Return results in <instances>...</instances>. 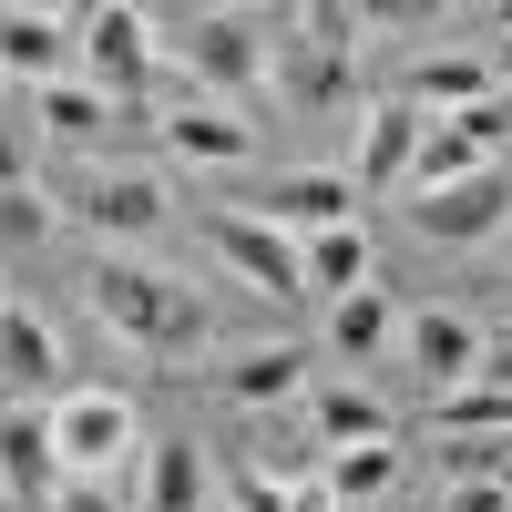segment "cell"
Listing matches in <instances>:
<instances>
[{
  "label": "cell",
  "instance_id": "obj_36",
  "mask_svg": "<svg viewBox=\"0 0 512 512\" xmlns=\"http://www.w3.org/2000/svg\"><path fill=\"white\" fill-rule=\"evenodd\" d=\"M492 482H502V492H512V441H502V472H492Z\"/></svg>",
  "mask_w": 512,
  "mask_h": 512
},
{
  "label": "cell",
  "instance_id": "obj_19",
  "mask_svg": "<svg viewBox=\"0 0 512 512\" xmlns=\"http://www.w3.org/2000/svg\"><path fill=\"white\" fill-rule=\"evenodd\" d=\"M144 492H134V512H205V492H216V472H205V451L195 441H144Z\"/></svg>",
  "mask_w": 512,
  "mask_h": 512
},
{
  "label": "cell",
  "instance_id": "obj_12",
  "mask_svg": "<svg viewBox=\"0 0 512 512\" xmlns=\"http://www.w3.org/2000/svg\"><path fill=\"white\" fill-rule=\"evenodd\" d=\"M62 441H52V410H0V502L11 512H52L62 492Z\"/></svg>",
  "mask_w": 512,
  "mask_h": 512
},
{
  "label": "cell",
  "instance_id": "obj_38",
  "mask_svg": "<svg viewBox=\"0 0 512 512\" xmlns=\"http://www.w3.org/2000/svg\"><path fill=\"white\" fill-rule=\"evenodd\" d=\"M502 297H512V267H502Z\"/></svg>",
  "mask_w": 512,
  "mask_h": 512
},
{
  "label": "cell",
  "instance_id": "obj_14",
  "mask_svg": "<svg viewBox=\"0 0 512 512\" xmlns=\"http://www.w3.org/2000/svg\"><path fill=\"white\" fill-rule=\"evenodd\" d=\"M154 134H164V154H185V164H246L256 154V123L236 103H205V93H175Z\"/></svg>",
  "mask_w": 512,
  "mask_h": 512
},
{
  "label": "cell",
  "instance_id": "obj_6",
  "mask_svg": "<svg viewBox=\"0 0 512 512\" xmlns=\"http://www.w3.org/2000/svg\"><path fill=\"white\" fill-rule=\"evenodd\" d=\"M205 246H216V267H236L246 287L267 297H308V267H297V236H277L267 216H246V205H205Z\"/></svg>",
  "mask_w": 512,
  "mask_h": 512
},
{
  "label": "cell",
  "instance_id": "obj_15",
  "mask_svg": "<svg viewBox=\"0 0 512 512\" xmlns=\"http://www.w3.org/2000/svg\"><path fill=\"white\" fill-rule=\"evenodd\" d=\"M308 420H318V451L338 461V451H369V441H400V410L379 400V390H359V379H318L308 390Z\"/></svg>",
  "mask_w": 512,
  "mask_h": 512
},
{
  "label": "cell",
  "instance_id": "obj_39",
  "mask_svg": "<svg viewBox=\"0 0 512 512\" xmlns=\"http://www.w3.org/2000/svg\"><path fill=\"white\" fill-rule=\"evenodd\" d=\"M0 308H11V287H0Z\"/></svg>",
  "mask_w": 512,
  "mask_h": 512
},
{
  "label": "cell",
  "instance_id": "obj_37",
  "mask_svg": "<svg viewBox=\"0 0 512 512\" xmlns=\"http://www.w3.org/2000/svg\"><path fill=\"white\" fill-rule=\"evenodd\" d=\"M492 31H512V0H502V11H492Z\"/></svg>",
  "mask_w": 512,
  "mask_h": 512
},
{
  "label": "cell",
  "instance_id": "obj_3",
  "mask_svg": "<svg viewBox=\"0 0 512 512\" xmlns=\"http://www.w3.org/2000/svg\"><path fill=\"white\" fill-rule=\"evenodd\" d=\"M82 82H93V93H113L123 113H144V93L164 82L154 11H134V0H103V11H82Z\"/></svg>",
  "mask_w": 512,
  "mask_h": 512
},
{
  "label": "cell",
  "instance_id": "obj_18",
  "mask_svg": "<svg viewBox=\"0 0 512 512\" xmlns=\"http://www.w3.org/2000/svg\"><path fill=\"white\" fill-rule=\"evenodd\" d=\"M502 93V62L492 52H431L410 72V113H431V123H451V113H472V103H492Z\"/></svg>",
  "mask_w": 512,
  "mask_h": 512
},
{
  "label": "cell",
  "instance_id": "obj_35",
  "mask_svg": "<svg viewBox=\"0 0 512 512\" xmlns=\"http://www.w3.org/2000/svg\"><path fill=\"white\" fill-rule=\"evenodd\" d=\"M11 113H21V93H11V82H0V123H11Z\"/></svg>",
  "mask_w": 512,
  "mask_h": 512
},
{
  "label": "cell",
  "instance_id": "obj_20",
  "mask_svg": "<svg viewBox=\"0 0 512 512\" xmlns=\"http://www.w3.org/2000/svg\"><path fill=\"white\" fill-rule=\"evenodd\" d=\"M31 123H41V134H62V144H103L113 123H134V113L72 72V82H52V93H31Z\"/></svg>",
  "mask_w": 512,
  "mask_h": 512
},
{
  "label": "cell",
  "instance_id": "obj_2",
  "mask_svg": "<svg viewBox=\"0 0 512 512\" xmlns=\"http://www.w3.org/2000/svg\"><path fill=\"white\" fill-rule=\"evenodd\" d=\"M154 52H164V72H185V93L246 113V103H267L277 31L256 11H154Z\"/></svg>",
  "mask_w": 512,
  "mask_h": 512
},
{
  "label": "cell",
  "instance_id": "obj_5",
  "mask_svg": "<svg viewBox=\"0 0 512 512\" xmlns=\"http://www.w3.org/2000/svg\"><path fill=\"white\" fill-rule=\"evenodd\" d=\"M52 441H62L72 482H103L113 461H144V420L123 390H72V400H52Z\"/></svg>",
  "mask_w": 512,
  "mask_h": 512
},
{
  "label": "cell",
  "instance_id": "obj_27",
  "mask_svg": "<svg viewBox=\"0 0 512 512\" xmlns=\"http://www.w3.org/2000/svg\"><path fill=\"white\" fill-rule=\"evenodd\" d=\"M52 226H62V205L41 195V185H11V195H0V246H41Z\"/></svg>",
  "mask_w": 512,
  "mask_h": 512
},
{
  "label": "cell",
  "instance_id": "obj_1",
  "mask_svg": "<svg viewBox=\"0 0 512 512\" xmlns=\"http://www.w3.org/2000/svg\"><path fill=\"white\" fill-rule=\"evenodd\" d=\"M82 297H93V318L123 338V349H144V359H205V297L175 277V267H154V256H93L82 267Z\"/></svg>",
  "mask_w": 512,
  "mask_h": 512
},
{
  "label": "cell",
  "instance_id": "obj_34",
  "mask_svg": "<svg viewBox=\"0 0 512 512\" xmlns=\"http://www.w3.org/2000/svg\"><path fill=\"white\" fill-rule=\"evenodd\" d=\"M482 379H492V390H512V328H502V338H482Z\"/></svg>",
  "mask_w": 512,
  "mask_h": 512
},
{
  "label": "cell",
  "instance_id": "obj_17",
  "mask_svg": "<svg viewBox=\"0 0 512 512\" xmlns=\"http://www.w3.org/2000/svg\"><path fill=\"white\" fill-rule=\"evenodd\" d=\"M52 369H62V338H52V318L41 308H0V390H11V410H31L41 390H52Z\"/></svg>",
  "mask_w": 512,
  "mask_h": 512
},
{
  "label": "cell",
  "instance_id": "obj_32",
  "mask_svg": "<svg viewBox=\"0 0 512 512\" xmlns=\"http://www.w3.org/2000/svg\"><path fill=\"white\" fill-rule=\"evenodd\" d=\"M441 512H512V492H502V482H451Z\"/></svg>",
  "mask_w": 512,
  "mask_h": 512
},
{
  "label": "cell",
  "instance_id": "obj_28",
  "mask_svg": "<svg viewBox=\"0 0 512 512\" xmlns=\"http://www.w3.org/2000/svg\"><path fill=\"white\" fill-rule=\"evenodd\" d=\"M31 164H41V123H31V103H21L11 123H0V195L31 185Z\"/></svg>",
  "mask_w": 512,
  "mask_h": 512
},
{
  "label": "cell",
  "instance_id": "obj_10",
  "mask_svg": "<svg viewBox=\"0 0 512 512\" xmlns=\"http://www.w3.org/2000/svg\"><path fill=\"white\" fill-rule=\"evenodd\" d=\"M267 93H277L287 113H349V93H359V62L318 52V41L297 31V11H287V21H277V52H267Z\"/></svg>",
  "mask_w": 512,
  "mask_h": 512
},
{
  "label": "cell",
  "instance_id": "obj_7",
  "mask_svg": "<svg viewBox=\"0 0 512 512\" xmlns=\"http://www.w3.org/2000/svg\"><path fill=\"white\" fill-rule=\"evenodd\" d=\"M205 390L226 410H287V400H308L318 379H308V349H297V338H256V349H216L205 359Z\"/></svg>",
  "mask_w": 512,
  "mask_h": 512
},
{
  "label": "cell",
  "instance_id": "obj_24",
  "mask_svg": "<svg viewBox=\"0 0 512 512\" xmlns=\"http://www.w3.org/2000/svg\"><path fill=\"white\" fill-rule=\"evenodd\" d=\"M390 297H379V287H359V297H338V308H328V349L338 359H349V369H369L379 349H390Z\"/></svg>",
  "mask_w": 512,
  "mask_h": 512
},
{
  "label": "cell",
  "instance_id": "obj_30",
  "mask_svg": "<svg viewBox=\"0 0 512 512\" xmlns=\"http://www.w3.org/2000/svg\"><path fill=\"white\" fill-rule=\"evenodd\" d=\"M451 123H461L482 154H502V144H512V93H492V103H472V113H451Z\"/></svg>",
  "mask_w": 512,
  "mask_h": 512
},
{
  "label": "cell",
  "instance_id": "obj_22",
  "mask_svg": "<svg viewBox=\"0 0 512 512\" xmlns=\"http://www.w3.org/2000/svg\"><path fill=\"white\" fill-rule=\"evenodd\" d=\"M400 482H410V451H400V441H369V451H338V461H328V492L349 502V512H359V502H390Z\"/></svg>",
  "mask_w": 512,
  "mask_h": 512
},
{
  "label": "cell",
  "instance_id": "obj_29",
  "mask_svg": "<svg viewBox=\"0 0 512 512\" xmlns=\"http://www.w3.org/2000/svg\"><path fill=\"white\" fill-rule=\"evenodd\" d=\"M226 512H287V482H267L256 461H236L226 472Z\"/></svg>",
  "mask_w": 512,
  "mask_h": 512
},
{
  "label": "cell",
  "instance_id": "obj_9",
  "mask_svg": "<svg viewBox=\"0 0 512 512\" xmlns=\"http://www.w3.org/2000/svg\"><path fill=\"white\" fill-rule=\"evenodd\" d=\"M246 216H267L277 236H328V226H359V175L297 164V175H267V195H246Z\"/></svg>",
  "mask_w": 512,
  "mask_h": 512
},
{
  "label": "cell",
  "instance_id": "obj_25",
  "mask_svg": "<svg viewBox=\"0 0 512 512\" xmlns=\"http://www.w3.org/2000/svg\"><path fill=\"white\" fill-rule=\"evenodd\" d=\"M482 144L472 134H461V123H431V134H420V164H410V195H441V185H472L482 175Z\"/></svg>",
  "mask_w": 512,
  "mask_h": 512
},
{
  "label": "cell",
  "instance_id": "obj_23",
  "mask_svg": "<svg viewBox=\"0 0 512 512\" xmlns=\"http://www.w3.org/2000/svg\"><path fill=\"white\" fill-rule=\"evenodd\" d=\"M431 431H441V441H512V390H492V379H472V390L431 400Z\"/></svg>",
  "mask_w": 512,
  "mask_h": 512
},
{
  "label": "cell",
  "instance_id": "obj_16",
  "mask_svg": "<svg viewBox=\"0 0 512 512\" xmlns=\"http://www.w3.org/2000/svg\"><path fill=\"white\" fill-rule=\"evenodd\" d=\"M420 134H431V113H410V103H369V113H359V195L410 185Z\"/></svg>",
  "mask_w": 512,
  "mask_h": 512
},
{
  "label": "cell",
  "instance_id": "obj_21",
  "mask_svg": "<svg viewBox=\"0 0 512 512\" xmlns=\"http://www.w3.org/2000/svg\"><path fill=\"white\" fill-rule=\"evenodd\" d=\"M297 267H308V297H359L369 287V226H328V236H297Z\"/></svg>",
  "mask_w": 512,
  "mask_h": 512
},
{
  "label": "cell",
  "instance_id": "obj_4",
  "mask_svg": "<svg viewBox=\"0 0 512 512\" xmlns=\"http://www.w3.org/2000/svg\"><path fill=\"white\" fill-rule=\"evenodd\" d=\"M72 216L103 236V256H134L144 236H164V216H175V185L154 175V164H93L72 195Z\"/></svg>",
  "mask_w": 512,
  "mask_h": 512
},
{
  "label": "cell",
  "instance_id": "obj_13",
  "mask_svg": "<svg viewBox=\"0 0 512 512\" xmlns=\"http://www.w3.org/2000/svg\"><path fill=\"white\" fill-rule=\"evenodd\" d=\"M400 338H410V369L431 379V400H451V390H472V379H482V338H492V328H472L461 308H420Z\"/></svg>",
  "mask_w": 512,
  "mask_h": 512
},
{
  "label": "cell",
  "instance_id": "obj_8",
  "mask_svg": "<svg viewBox=\"0 0 512 512\" xmlns=\"http://www.w3.org/2000/svg\"><path fill=\"white\" fill-rule=\"evenodd\" d=\"M72 62H82V21L72 11H0V82H11L21 103L72 82Z\"/></svg>",
  "mask_w": 512,
  "mask_h": 512
},
{
  "label": "cell",
  "instance_id": "obj_26",
  "mask_svg": "<svg viewBox=\"0 0 512 512\" xmlns=\"http://www.w3.org/2000/svg\"><path fill=\"white\" fill-rule=\"evenodd\" d=\"M297 31H308L318 52H338V62H359V41L379 31V11H349V0H308V11H297Z\"/></svg>",
  "mask_w": 512,
  "mask_h": 512
},
{
  "label": "cell",
  "instance_id": "obj_33",
  "mask_svg": "<svg viewBox=\"0 0 512 512\" xmlns=\"http://www.w3.org/2000/svg\"><path fill=\"white\" fill-rule=\"evenodd\" d=\"M287 512H349V502H338L328 472H318V482H287Z\"/></svg>",
  "mask_w": 512,
  "mask_h": 512
},
{
  "label": "cell",
  "instance_id": "obj_31",
  "mask_svg": "<svg viewBox=\"0 0 512 512\" xmlns=\"http://www.w3.org/2000/svg\"><path fill=\"white\" fill-rule=\"evenodd\" d=\"M52 512H134V502H123L113 482H62V492H52Z\"/></svg>",
  "mask_w": 512,
  "mask_h": 512
},
{
  "label": "cell",
  "instance_id": "obj_11",
  "mask_svg": "<svg viewBox=\"0 0 512 512\" xmlns=\"http://www.w3.org/2000/svg\"><path fill=\"white\" fill-rule=\"evenodd\" d=\"M410 226L431 246H492L512 226V175L502 164H482L472 185H441V195H410Z\"/></svg>",
  "mask_w": 512,
  "mask_h": 512
}]
</instances>
